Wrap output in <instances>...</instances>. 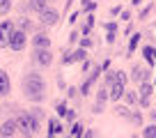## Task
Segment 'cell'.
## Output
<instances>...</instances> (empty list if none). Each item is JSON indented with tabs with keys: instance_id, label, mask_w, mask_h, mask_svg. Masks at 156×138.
<instances>
[{
	"instance_id": "1",
	"label": "cell",
	"mask_w": 156,
	"mask_h": 138,
	"mask_svg": "<svg viewBox=\"0 0 156 138\" xmlns=\"http://www.w3.org/2000/svg\"><path fill=\"white\" fill-rule=\"evenodd\" d=\"M21 88H23V94L28 101H44L46 97V81L41 78V74H37V71H28V74L23 76V81H21Z\"/></svg>"
},
{
	"instance_id": "2",
	"label": "cell",
	"mask_w": 156,
	"mask_h": 138,
	"mask_svg": "<svg viewBox=\"0 0 156 138\" xmlns=\"http://www.w3.org/2000/svg\"><path fill=\"white\" fill-rule=\"evenodd\" d=\"M16 127H19V131L23 133V138L32 136V133L39 131V120L32 118L30 113H21V115H16Z\"/></svg>"
},
{
	"instance_id": "3",
	"label": "cell",
	"mask_w": 156,
	"mask_h": 138,
	"mask_svg": "<svg viewBox=\"0 0 156 138\" xmlns=\"http://www.w3.org/2000/svg\"><path fill=\"white\" fill-rule=\"evenodd\" d=\"M124 92H126V76H124V71H117L115 81L110 83V92H108V97H110L112 101H117V99L124 97Z\"/></svg>"
},
{
	"instance_id": "4",
	"label": "cell",
	"mask_w": 156,
	"mask_h": 138,
	"mask_svg": "<svg viewBox=\"0 0 156 138\" xmlns=\"http://www.w3.org/2000/svg\"><path fill=\"white\" fill-rule=\"evenodd\" d=\"M60 21V14L55 9H51V7H46V9L39 12V23L44 25V28H51V25H55Z\"/></svg>"
},
{
	"instance_id": "5",
	"label": "cell",
	"mask_w": 156,
	"mask_h": 138,
	"mask_svg": "<svg viewBox=\"0 0 156 138\" xmlns=\"http://www.w3.org/2000/svg\"><path fill=\"white\" fill-rule=\"evenodd\" d=\"M25 37H28V34L23 32V30H14V32H12V37H9V49L12 51H23L25 49V44H28V39H25Z\"/></svg>"
},
{
	"instance_id": "6",
	"label": "cell",
	"mask_w": 156,
	"mask_h": 138,
	"mask_svg": "<svg viewBox=\"0 0 156 138\" xmlns=\"http://www.w3.org/2000/svg\"><path fill=\"white\" fill-rule=\"evenodd\" d=\"M14 23L12 21H2L0 23V49H7V44H9V37L12 32H14Z\"/></svg>"
},
{
	"instance_id": "7",
	"label": "cell",
	"mask_w": 156,
	"mask_h": 138,
	"mask_svg": "<svg viewBox=\"0 0 156 138\" xmlns=\"http://www.w3.org/2000/svg\"><path fill=\"white\" fill-rule=\"evenodd\" d=\"M32 60L37 64H41V67H51V62H53V55H51V49H34V55Z\"/></svg>"
},
{
	"instance_id": "8",
	"label": "cell",
	"mask_w": 156,
	"mask_h": 138,
	"mask_svg": "<svg viewBox=\"0 0 156 138\" xmlns=\"http://www.w3.org/2000/svg\"><path fill=\"white\" fill-rule=\"evenodd\" d=\"M16 131H19V127H16V118H7L5 122L0 124V136H2V138H12Z\"/></svg>"
},
{
	"instance_id": "9",
	"label": "cell",
	"mask_w": 156,
	"mask_h": 138,
	"mask_svg": "<svg viewBox=\"0 0 156 138\" xmlns=\"http://www.w3.org/2000/svg\"><path fill=\"white\" fill-rule=\"evenodd\" d=\"M12 90V81H9V74L5 69H0V97H7Z\"/></svg>"
},
{
	"instance_id": "10",
	"label": "cell",
	"mask_w": 156,
	"mask_h": 138,
	"mask_svg": "<svg viewBox=\"0 0 156 138\" xmlns=\"http://www.w3.org/2000/svg\"><path fill=\"white\" fill-rule=\"evenodd\" d=\"M131 78H133V83H145V81H149V71L136 64V67L131 69Z\"/></svg>"
},
{
	"instance_id": "11",
	"label": "cell",
	"mask_w": 156,
	"mask_h": 138,
	"mask_svg": "<svg viewBox=\"0 0 156 138\" xmlns=\"http://www.w3.org/2000/svg\"><path fill=\"white\" fill-rule=\"evenodd\" d=\"M32 44H34V49H51V37L46 32H39V34H34Z\"/></svg>"
},
{
	"instance_id": "12",
	"label": "cell",
	"mask_w": 156,
	"mask_h": 138,
	"mask_svg": "<svg viewBox=\"0 0 156 138\" xmlns=\"http://www.w3.org/2000/svg\"><path fill=\"white\" fill-rule=\"evenodd\" d=\"M85 58H87L85 49H78V51H73L71 55H67V58L62 60V64H71V62H78V60H85Z\"/></svg>"
},
{
	"instance_id": "13",
	"label": "cell",
	"mask_w": 156,
	"mask_h": 138,
	"mask_svg": "<svg viewBox=\"0 0 156 138\" xmlns=\"http://www.w3.org/2000/svg\"><path fill=\"white\" fill-rule=\"evenodd\" d=\"M106 99H108V90H99V92H97V103H94V113H101V111H103Z\"/></svg>"
},
{
	"instance_id": "14",
	"label": "cell",
	"mask_w": 156,
	"mask_h": 138,
	"mask_svg": "<svg viewBox=\"0 0 156 138\" xmlns=\"http://www.w3.org/2000/svg\"><path fill=\"white\" fill-rule=\"evenodd\" d=\"M46 5H48V0H28V12H41L46 9Z\"/></svg>"
},
{
	"instance_id": "15",
	"label": "cell",
	"mask_w": 156,
	"mask_h": 138,
	"mask_svg": "<svg viewBox=\"0 0 156 138\" xmlns=\"http://www.w3.org/2000/svg\"><path fill=\"white\" fill-rule=\"evenodd\" d=\"M142 55H145V60L149 64L156 62V49H151V46H145V49H142Z\"/></svg>"
},
{
	"instance_id": "16",
	"label": "cell",
	"mask_w": 156,
	"mask_h": 138,
	"mask_svg": "<svg viewBox=\"0 0 156 138\" xmlns=\"http://www.w3.org/2000/svg\"><path fill=\"white\" fill-rule=\"evenodd\" d=\"M12 7H14L12 0H0V16H7L12 12Z\"/></svg>"
},
{
	"instance_id": "17",
	"label": "cell",
	"mask_w": 156,
	"mask_h": 138,
	"mask_svg": "<svg viewBox=\"0 0 156 138\" xmlns=\"http://www.w3.org/2000/svg\"><path fill=\"white\" fill-rule=\"evenodd\" d=\"M149 94H151V83L145 81V83L140 85V99H149ZM140 99H138V101H140Z\"/></svg>"
},
{
	"instance_id": "18",
	"label": "cell",
	"mask_w": 156,
	"mask_h": 138,
	"mask_svg": "<svg viewBox=\"0 0 156 138\" xmlns=\"http://www.w3.org/2000/svg\"><path fill=\"white\" fill-rule=\"evenodd\" d=\"M142 138H156V124H154V122H151L149 127L142 131Z\"/></svg>"
},
{
	"instance_id": "19",
	"label": "cell",
	"mask_w": 156,
	"mask_h": 138,
	"mask_svg": "<svg viewBox=\"0 0 156 138\" xmlns=\"http://www.w3.org/2000/svg\"><path fill=\"white\" fill-rule=\"evenodd\" d=\"M19 30H23V32L28 34L30 30H32V23H30L28 19H21V21H19Z\"/></svg>"
},
{
	"instance_id": "20",
	"label": "cell",
	"mask_w": 156,
	"mask_h": 138,
	"mask_svg": "<svg viewBox=\"0 0 156 138\" xmlns=\"http://www.w3.org/2000/svg\"><path fill=\"white\" fill-rule=\"evenodd\" d=\"M140 37H142V34H131V42H129V51H136V46L138 44H140Z\"/></svg>"
},
{
	"instance_id": "21",
	"label": "cell",
	"mask_w": 156,
	"mask_h": 138,
	"mask_svg": "<svg viewBox=\"0 0 156 138\" xmlns=\"http://www.w3.org/2000/svg\"><path fill=\"white\" fill-rule=\"evenodd\" d=\"M129 120H131L136 127H140V124H142V115L140 113H129Z\"/></svg>"
},
{
	"instance_id": "22",
	"label": "cell",
	"mask_w": 156,
	"mask_h": 138,
	"mask_svg": "<svg viewBox=\"0 0 156 138\" xmlns=\"http://www.w3.org/2000/svg\"><path fill=\"white\" fill-rule=\"evenodd\" d=\"M151 12H154V5H147V7H145V9H142V12H140V16H138V19H140V21H145V19H147V16H149V14H151Z\"/></svg>"
},
{
	"instance_id": "23",
	"label": "cell",
	"mask_w": 156,
	"mask_h": 138,
	"mask_svg": "<svg viewBox=\"0 0 156 138\" xmlns=\"http://www.w3.org/2000/svg\"><path fill=\"white\" fill-rule=\"evenodd\" d=\"M60 131H62V124L58 120H51V133H60Z\"/></svg>"
},
{
	"instance_id": "24",
	"label": "cell",
	"mask_w": 156,
	"mask_h": 138,
	"mask_svg": "<svg viewBox=\"0 0 156 138\" xmlns=\"http://www.w3.org/2000/svg\"><path fill=\"white\" fill-rule=\"evenodd\" d=\"M92 25H94V19H92V16H87V23L83 25V34H90V30H92Z\"/></svg>"
},
{
	"instance_id": "25",
	"label": "cell",
	"mask_w": 156,
	"mask_h": 138,
	"mask_svg": "<svg viewBox=\"0 0 156 138\" xmlns=\"http://www.w3.org/2000/svg\"><path fill=\"white\" fill-rule=\"evenodd\" d=\"M71 133H73V136H80V133H83V124H80V122H76V124L71 127Z\"/></svg>"
},
{
	"instance_id": "26",
	"label": "cell",
	"mask_w": 156,
	"mask_h": 138,
	"mask_svg": "<svg viewBox=\"0 0 156 138\" xmlns=\"http://www.w3.org/2000/svg\"><path fill=\"white\" fill-rule=\"evenodd\" d=\"M124 97H126L129 103H136V101H138V94H136V92H124Z\"/></svg>"
},
{
	"instance_id": "27",
	"label": "cell",
	"mask_w": 156,
	"mask_h": 138,
	"mask_svg": "<svg viewBox=\"0 0 156 138\" xmlns=\"http://www.w3.org/2000/svg\"><path fill=\"white\" fill-rule=\"evenodd\" d=\"M115 113H117V115H122V118H129V108H124V106H117Z\"/></svg>"
},
{
	"instance_id": "28",
	"label": "cell",
	"mask_w": 156,
	"mask_h": 138,
	"mask_svg": "<svg viewBox=\"0 0 156 138\" xmlns=\"http://www.w3.org/2000/svg\"><path fill=\"white\" fill-rule=\"evenodd\" d=\"M55 111H58L60 118H64V113H67V106H64V103H58V108H55Z\"/></svg>"
},
{
	"instance_id": "29",
	"label": "cell",
	"mask_w": 156,
	"mask_h": 138,
	"mask_svg": "<svg viewBox=\"0 0 156 138\" xmlns=\"http://www.w3.org/2000/svg\"><path fill=\"white\" fill-rule=\"evenodd\" d=\"M83 7H85V12H92V9H94L97 5H94L92 0H85V2H83Z\"/></svg>"
},
{
	"instance_id": "30",
	"label": "cell",
	"mask_w": 156,
	"mask_h": 138,
	"mask_svg": "<svg viewBox=\"0 0 156 138\" xmlns=\"http://www.w3.org/2000/svg\"><path fill=\"white\" fill-rule=\"evenodd\" d=\"M115 74H117V71H108V74H106V81H108V83H112V81H115Z\"/></svg>"
},
{
	"instance_id": "31",
	"label": "cell",
	"mask_w": 156,
	"mask_h": 138,
	"mask_svg": "<svg viewBox=\"0 0 156 138\" xmlns=\"http://www.w3.org/2000/svg\"><path fill=\"white\" fill-rule=\"evenodd\" d=\"M64 118H67V120H76V113H73V111H67V113H64Z\"/></svg>"
},
{
	"instance_id": "32",
	"label": "cell",
	"mask_w": 156,
	"mask_h": 138,
	"mask_svg": "<svg viewBox=\"0 0 156 138\" xmlns=\"http://www.w3.org/2000/svg\"><path fill=\"white\" fill-rule=\"evenodd\" d=\"M115 28H117L115 23H108V25H106V30H108V32H115Z\"/></svg>"
},
{
	"instance_id": "33",
	"label": "cell",
	"mask_w": 156,
	"mask_h": 138,
	"mask_svg": "<svg viewBox=\"0 0 156 138\" xmlns=\"http://www.w3.org/2000/svg\"><path fill=\"white\" fill-rule=\"evenodd\" d=\"M149 118H151V122L156 124V111H151V113H149Z\"/></svg>"
},
{
	"instance_id": "34",
	"label": "cell",
	"mask_w": 156,
	"mask_h": 138,
	"mask_svg": "<svg viewBox=\"0 0 156 138\" xmlns=\"http://www.w3.org/2000/svg\"><path fill=\"white\" fill-rule=\"evenodd\" d=\"M85 138H94V131L90 129V131H85Z\"/></svg>"
},
{
	"instance_id": "35",
	"label": "cell",
	"mask_w": 156,
	"mask_h": 138,
	"mask_svg": "<svg viewBox=\"0 0 156 138\" xmlns=\"http://www.w3.org/2000/svg\"><path fill=\"white\" fill-rule=\"evenodd\" d=\"M131 2H133V7H138V5L142 2V0H131Z\"/></svg>"
},
{
	"instance_id": "36",
	"label": "cell",
	"mask_w": 156,
	"mask_h": 138,
	"mask_svg": "<svg viewBox=\"0 0 156 138\" xmlns=\"http://www.w3.org/2000/svg\"><path fill=\"white\" fill-rule=\"evenodd\" d=\"M25 138H32V136H25Z\"/></svg>"
},
{
	"instance_id": "37",
	"label": "cell",
	"mask_w": 156,
	"mask_h": 138,
	"mask_svg": "<svg viewBox=\"0 0 156 138\" xmlns=\"http://www.w3.org/2000/svg\"><path fill=\"white\" fill-rule=\"evenodd\" d=\"M48 138H53V136H48Z\"/></svg>"
},
{
	"instance_id": "38",
	"label": "cell",
	"mask_w": 156,
	"mask_h": 138,
	"mask_svg": "<svg viewBox=\"0 0 156 138\" xmlns=\"http://www.w3.org/2000/svg\"><path fill=\"white\" fill-rule=\"evenodd\" d=\"M154 111H156V106H154Z\"/></svg>"
}]
</instances>
